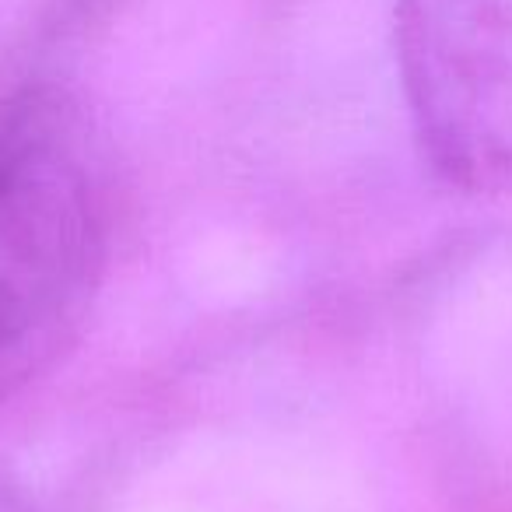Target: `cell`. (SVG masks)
<instances>
[{
	"label": "cell",
	"mask_w": 512,
	"mask_h": 512,
	"mask_svg": "<svg viewBox=\"0 0 512 512\" xmlns=\"http://www.w3.org/2000/svg\"><path fill=\"white\" fill-rule=\"evenodd\" d=\"M400 85L446 183L512 193V0H397Z\"/></svg>",
	"instance_id": "2"
},
{
	"label": "cell",
	"mask_w": 512,
	"mask_h": 512,
	"mask_svg": "<svg viewBox=\"0 0 512 512\" xmlns=\"http://www.w3.org/2000/svg\"><path fill=\"white\" fill-rule=\"evenodd\" d=\"M109 256V176L85 109L46 85L0 95V397L78 337Z\"/></svg>",
	"instance_id": "1"
},
{
	"label": "cell",
	"mask_w": 512,
	"mask_h": 512,
	"mask_svg": "<svg viewBox=\"0 0 512 512\" xmlns=\"http://www.w3.org/2000/svg\"><path fill=\"white\" fill-rule=\"evenodd\" d=\"M0 512H8V509H0Z\"/></svg>",
	"instance_id": "3"
}]
</instances>
